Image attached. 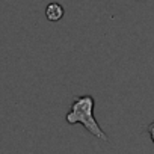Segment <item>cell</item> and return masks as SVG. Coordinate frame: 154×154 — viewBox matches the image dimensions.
<instances>
[{
  "mask_svg": "<svg viewBox=\"0 0 154 154\" xmlns=\"http://www.w3.org/2000/svg\"><path fill=\"white\" fill-rule=\"evenodd\" d=\"M94 107H95V100H94L92 95L74 97V101H72L69 110L65 115V121L71 125L72 124H82L97 139H100L103 142H109L107 134L98 125V122L94 116Z\"/></svg>",
  "mask_w": 154,
  "mask_h": 154,
  "instance_id": "obj_1",
  "label": "cell"
},
{
  "mask_svg": "<svg viewBox=\"0 0 154 154\" xmlns=\"http://www.w3.org/2000/svg\"><path fill=\"white\" fill-rule=\"evenodd\" d=\"M63 14H65V9H63V6L60 3L53 2V3H48L47 8H45V17H47L48 21L56 23V21L62 20Z\"/></svg>",
  "mask_w": 154,
  "mask_h": 154,
  "instance_id": "obj_2",
  "label": "cell"
},
{
  "mask_svg": "<svg viewBox=\"0 0 154 154\" xmlns=\"http://www.w3.org/2000/svg\"><path fill=\"white\" fill-rule=\"evenodd\" d=\"M148 134H149V137H151V140H152V143H154V122H151V124L148 125Z\"/></svg>",
  "mask_w": 154,
  "mask_h": 154,
  "instance_id": "obj_3",
  "label": "cell"
}]
</instances>
